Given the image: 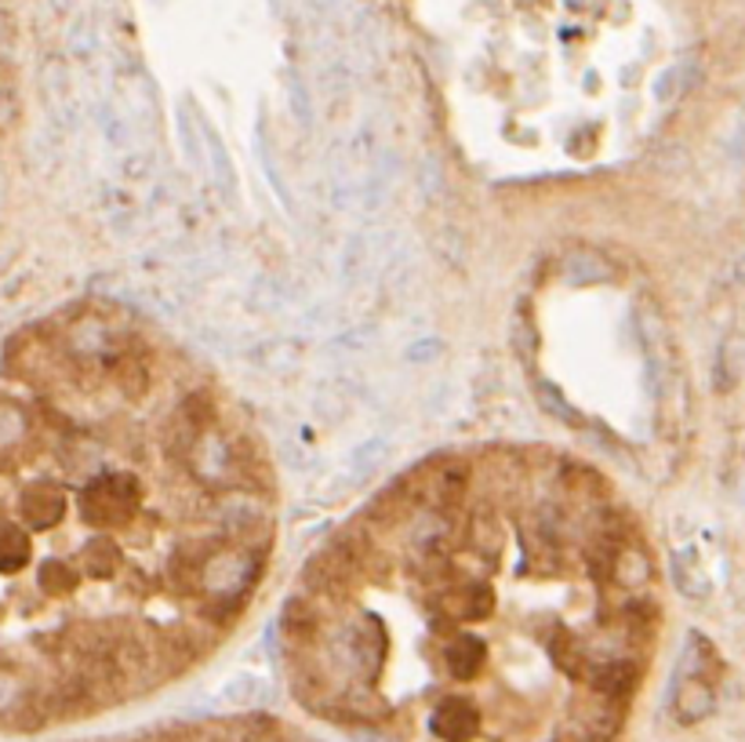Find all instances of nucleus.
Masks as SVG:
<instances>
[{"label":"nucleus","instance_id":"obj_1","mask_svg":"<svg viewBox=\"0 0 745 742\" xmlns=\"http://www.w3.org/2000/svg\"><path fill=\"white\" fill-rule=\"evenodd\" d=\"M207 520L244 550H255V553L270 550L273 517L270 509H266V503H259V495L237 488L223 498H215V503L207 506Z\"/></svg>","mask_w":745,"mask_h":742},{"label":"nucleus","instance_id":"obj_2","mask_svg":"<svg viewBox=\"0 0 745 742\" xmlns=\"http://www.w3.org/2000/svg\"><path fill=\"white\" fill-rule=\"evenodd\" d=\"M138 509V481L132 473H91L80 492V517L84 525L106 531L121 528Z\"/></svg>","mask_w":745,"mask_h":742},{"label":"nucleus","instance_id":"obj_3","mask_svg":"<svg viewBox=\"0 0 745 742\" xmlns=\"http://www.w3.org/2000/svg\"><path fill=\"white\" fill-rule=\"evenodd\" d=\"M331 655L360 681H371L382 670V659H386V630L375 616H360V619H346L335 630L331 641Z\"/></svg>","mask_w":745,"mask_h":742},{"label":"nucleus","instance_id":"obj_4","mask_svg":"<svg viewBox=\"0 0 745 742\" xmlns=\"http://www.w3.org/2000/svg\"><path fill=\"white\" fill-rule=\"evenodd\" d=\"M622 732V702L608 695L592 692L589 699L572 706V721H567V742H614Z\"/></svg>","mask_w":745,"mask_h":742},{"label":"nucleus","instance_id":"obj_5","mask_svg":"<svg viewBox=\"0 0 745 742\" xmlns=\"http://www.w3.org/2000/svg\"><path fill=\"white\" fill-rule=\"evenodd\" d=\"M433 608L440 611L444 619H487L495 608V594L487 583H476V578H470V583H448L437 589L433 597Z\"/></svg>","mask_w":745,"mask_h":742},{"label":"nucleus","instance_id":"obj_6","mask_svg":"<svg viewBox=\"0 0 745 742\" xmlns=\"http://www.w3.org/2000/svg\"><path fill=\"white\" fill-rule=\"evenodd\" d=\"M41 91L48 102L52 124L58 127H74L77 124V95H74V77L63 59H48L41 69Z\"/></svg>","mask_w":745,"mask_h":742},{"label":"nucleus","instance_id":"obj_7","mask_svg":"<svg viewBox=\"0 0 745 742\" xmlns=\"http://www.w3.org/2000/svg\"><path fill=\"white\" fill-rule=\"evenodd\" d=\"M429 728H433V735H440L444 742H470L476 732H481V710H476L470 699L451 695V699L437 702L433 717H429Z\"/></svg>","mask_w":745,"mask_h":742},{"label":"nucleus","instance_id":"obj_8","mask_svg":"<svg viewBox=\"0 0 745 742\" xmlns=\"http://www.w3.org/2000/svg\"><path fill=\"white\" fill-rule=\"evenodd\" d=\"M640 684V666L630 655H614V659H600V663L589 666V688L597 695H608L614 702H625L636 692Z\"/></svg>","mask_w":745,"mask_h":742},{"label":"nucleus","instance_id":"obj_9","mask_svg":"<svg viewBox=\"0 0 745 742\" xmlns=\"http://www.w3.org/2000/svg\"><path fill=\"white\" fill-rule=\"evenodd\" d=\"M716 695H713V681L698 677V674H677L673 684V713H677L680 724H698L702 717L713 713Z\"/></svg>","mask_w":745,"mask_h":742},{"label":"nucleus","instance_id":"obj_10","mask_svg":"<svg viewBox=\"0 0 745 742\" xmlns=\"http://www.w3.org/2000/svg\"><path fill=\"white\" fill-rule=\"evenodd\" d=\"M19 514H22V525L33 528V531H44L63 520V495L58 488H52L48 481H37V484H26L19 495Z\"/></svg>","mask_w":745,"mask_h":742},{"label":"nucleus","instance_id":"obj_11","mask_svg":"<svg viewBox=\"0 0 745 742\" xmlns=\"http://www.w3.org/2000/svg\"><path fill=\"white\" fill-rule=\"evenodd\" d=\"M465 547H470L481 561H498L506 550V528L495 517L492 506H476L470 525H465Z\"/></svg>","mask_w":745,"mask_h":742},{"label":"nucleus","instance_id":"obj_12","mask_svg":"<svg viewBox=\"0 0 745 742\" xmlns=\"http://www.w3.org/2000/svg\"><path fill=\"white\" fill-rule=\"evenodd\" d=\"M382 251H390V240H379V237H368V234H353L342 245L339 255V281L342 284H357L360 277L371 273V266Z\"/></svg>","mask_w":745,"mask_h":742},{"label":"nucleus","instance_id":"obj_13","mask_svg":"<svg viewBox=\"0 0 745 742\" xmlns=\"http://www.w3.org/2000/svg\"><path fill=\"white\" fill-rule=\"evenodd\" d=\"M248 361L259 371H270V375H284V371H295L302 364V342L291 335H273V339L251 346Z\"/></svg>","mask_w":745,"mask_h":742},{"label":"nucleus","instance_id":"obj_14","mask_svg":"<svg viewBox=\"0 0 745 742\" xmlns=\"http://www.w3.org/2000/svg\"><path fill=\"white\" fill-rule=\"evenodd\" d=\"M561 277L575 288H592V284H608L614 281V266L603 259L600 251L592 248H575L564 255L561 262Z\"/></svg>","mask_w":745,"mask_h":742},{"label":"nucleus","instance_id":"obj_15","mask_svg":"<svg viewBox=\"0 0 745 742\" xmlns=\"http://www.w3.org/2000/svg\"><path fill=\"white\" fill-rule=\"evenodd\" d=\"M281 630L291 644H309L320 630V608L313 597H287L281 608Z\"/></svg>","mask_w":745,"mask_h":742},{"label":"nucleus","instance_id":"obj_16","mask_svg":"<svg viewBox=\"0 0 745 742\" xmlns=\"http://www.w3.org/2000/svg\"><path fill=\"white\" fill-rule=\"evenodd\" d=\"M556 488L564 492V498H572L578 506H589V509L603 506V481H600V473H592L589 466H561V473H556Z\"/></svg>","mask_w":745,"mask_h":742},{"label":"nucleus","instance_id":"obj_17","mask_svg":"<svg viewBox=\"0 0 745 742\" xmlns=\"http://www.w3.org/2000/svg\"><path fill=\"white\" fill-rule=\"evenodd\" d=\"M30 681L15 666H0V721H22L26 710H33Z\"/></svg>","mask_w":745,"mask_h":742},{"label":"nucleus","instance_id":"obj_18","mask_svg":"<svg viewBox=\"0 0 745 742\" xmlns=\"http://www.w3.org/2000/svg\"><path fill=\"white\" fill-rule=\"evenodd\" d=\"M444 663H448V670H451V677H462V681H470V677H476L484 670V663H487V648H484V641L481 637H455V641H451L448 648H444Z\"/></svg>","mask_w":745,"mask_h":742},{"label":"nucleus","instance_id":"obj_19","mask_svg":"<svg viewBox=\"0 0 745 742\" xmlns=\"http://www.w3.org/2000/svg\"><path fill=\"white\" fill-rule=\"evenodd\" d=\"M611 583L625 589V594H636V589H644L651 583V561L644 550H633L630 542L614 553V564H611Z\"/></svg>","mask_w":745,"mask_h":742},{"label":"nucleus","instance_id":"obj_20","mask_svg":"<svg viewBox=\"0 0 745 742\" xmlns=\"http://www.w3.org/2000/svg\"><path fill=\"white\" fill-rule=\"evenodd\" d=\"M201 437H204L201 426H196L193 419H185V415L174 408L168 430H165V456L171 462H179V466H190V459H193L196 445H201Z\"/></svg>","mask_w":745,"mask_h":742},{"label":"nucleus","instance_id":"obj_21","mask_svg":"<svg viewBox=\"0 0 745 742\" xmlns=\"http://www.w3.org/2000/svg\"><path fill=\"white\" fill-rule=\"evenodd\" d=\"M201 124V110H193L190 102H182L179 110H174V127H179V143H182V154L190 160L193 168L207 171V146H204V127Z\"/></svg>","mask_w":745,"mask_h":742},{"label":"nucleus","instance_id":"obj_22","mask_svg":"<svg viewBox=\"0 0 745 742\" xmlns=\"http://www.w3.org/2000/svg\"><path fill=\"white\" fill-rule=\"evenodd\" d=\"M669 572H673V583H677L680 594L688 597H706L709 594V575L702 561H698L695 550H677L669 561Z\"/></svg>","mask_w":745,"mask_h":742},{"label":"nucleus","instance_id":"obj_23","mask_svg":"<svg viewBox=\"0 0 745 742\" xmlns=\"http://www.w3.org/2000/svg\"><path fill=\"white\" fill-rule=\"evenodd\" d=\"M218 699L226 706H237V710H244V706H262V702H270V684L255 674H237L223 684Z\"/></svg>","mask_w":745,"mask_h":742},{"label":"nucleus","instance_id":"obj_24","mask_svg":"<svg viewBox=\"0 0 745 742\" xmlns=\"http://www.w3.org/2000/svg\"><path fill=\"white\" fill-rule=\"evenodd\" d=\"M255 149H259V165H262V171H266V179H270L273 193L281 196L284 212H287V215H295V196H291L284 176L276 171V160H273V149H270V132H266V121H262V117H259V124H255Z\"/></svg>","mask_w":745,"mask_h":742},{"label":"nucleus","instance_id":"obj_25","mask_svg":"<svg viewBox=\"0 0 745 742\" xmlns=\"http://www.w3.org/2000/svg\"><path fill=\"white\" fill-rule=\"evenodd\" d=\"M66 52L69 59L80 63V66H95L99 59V33H95V19L91 15H80L74 26H69V37H66Z\"/></svg>","mask_w":745,"mask_h":742},{"label":"nucleus","instance_id":"obj_26","mask_svg":"<svg viewBox=\"0 0 745 742\" xmlns=\"http://www.w3.org/2000/svg\"><path fill=\"white\" fill-rule=\"evenodd\" d=\"M95 121H99V132H102V138H106V143L113 146V149H127L132 146V121L124 117L121 113V106H116L113 99H102L99 106H95Z\"/></svg>","mask_w":745,"mask_h":742},{"label":"nucleus","instance_id":"obj_27","mask_svg":"<svg viewBox=\"0 0 745 742\" xmlns=\"http://www.w3.org/2000/svg\"><path fill=\"white\" fill-rule=\"evenodd\" d=\"M30 434V419L19 404L0 397V459H8Z\"/></svg>","mask_w":745,"mask_h":742},{"label":"nucleus","instance_id":"obj_28","mask_svg":"<svg viewBox=\"0 0 745 742\" xmlns=\"http://www.w3.org/2000/svg\"><path fill=\"white\" fill-rule=\"evenodd\" d=\"M30 561V539L15 525H0V575H15Z\"/></svg>","mask_w":745,"mask_h":742},{"label":"nucleus","instance_id":"obj_29","mask_svg":"<svg viewBox=\"0 0 745 742\" xmlns=\"http://www.w3.org/2000/svg\"><path fill=\"white\" fill-rule=\"evenodd\" d=\"M545 648H550V659L561 670H567V674H582V659H586V652L575 644V637L567 626H553V630L545 633Z\"/></svg>","mask_w":745,"mask_h":742},{"label":"nucleus","instance_id":"obj_30","mask_svg":"<svg viewBox=\"0 0 745 742\" xmlns=\"http://www.w3.org/2000/svg\"><path fill=\"white\" fill-rule=\"evenodd\" d=\"M80 567L91 575V578H110L113 575V567H116V550H113V542L110 536H91L84 542V550H80Z\"/></svg>","mask_w":745,"mask_h":742},{"label":"nucleus","instance_id":"obj_31","mask_svg":"<svg viewBox=\"0 0 745 742\" xmlns=\"http://www.w3.org/2000/svg\"><path fill=\"white\" fill-rule=\"evenodd\" d=\"M390 459V440L386 437H371L364 445H357L349 451V473H353V484L364 481L368 473H375L382 462Z\"/></svg>","mask_w":745,"mask_h":742},{"label":"nucleus","instance_id":"obj_32","mask_svg":"<svg viewBox=\"0 0 745 742\" xmlns=\"http://www.w3.org/2000/svg\"><path fill=\"white\" fill-rule=\"evenodd\" d=\"M58 459H63V466L69 473H95L102 462V451L95 440L74 437V440H66V445H58Z\"/></svg>","mask_w":745,"mask_h":742},{"label":"nucleus","instance_id":"obj_33","mask_svg":"<svg viewBox=\"0 0 745 742\" xmlns=\"http://www.w3.org/2000/svg\"><path fill=\"white\" fill-rule=\"evenodd\" d=\"M284 95H287L291 113H295V121L302 127H309L313 124V91H309L306 80H302V74L295 66L284 69Z\"/></svg>","mask_w":745,"mask_h":742},{"label":"nucleus","instance_id":"obj_34","mask_svg":"<svg viewBox=\"0 0 745 742\" xmlns=\"http://www.w3.org/2000/svg\"><path fill=\"white\" fill-rule=\"evenodd\" d=\"M695 74H698V66L691 59H684L677 66H666L658 74V80H655V99L658 102H673L677 95H684V91H688V85L695 80Z\"/></svg>","mask_w":745,"mask_h":742},{"label":"nucleus","instance_id":"obj_35","mask_svg":"<svg viewBox=\"0 0 745 742\" xmlns=\"http://www.w3.org/2000/svg\"><path fill=\"white\" fill-rule=\"evenodd\" d=\"M201 127H204V143H207V168H215L218 186H223L226 193H233V186H237V176H233V165H229V157H226V149H223V138H218V132L204 117H201Z\"/></svg>","mask_w":745,"mask_h":742},{"label":"nucleus","instance_id":"obj_36","mask_svg":"<svg viewBox=\"0 0 745 742\" xmlns=\"http://www.w3.org/2000/svg\"><path fill=\"white\" fill-rule=\"evenodd\" d=\"M37 583H41V589H48V594H66V589H77L80 572L66 561H44Z\"/></svg>","mask_w":745,"mask_h":742},{"label":"nucleus","instance_id":"obj_37","mask_svg":"<svg viewBox=\"0 0 745 742\" xmlns=\"http://www.w3.org/2000/svg\"><path fill=\"white\" fill-rule=\"evenodd\" d=\"M534 393H539V404L553 415V419H561L564 426H582V415L564 401V393L556 390L553 382H542V386H534Z\"/></svg>","mask_w":745,"mask_h":742},{"label":"nucleus","instance_id":"obj_38","mask_svg":"<svg viewBox=\"0 0 745 742\" xmlns=\"http://www.w3.org/2000/svg\"><path fill=\"white\" fill-rule=\"evenodd\" d=\"M154 168H157V160L149 149H135V146L121 149V171L132 182H146L149 176H154Z\"/></svg>","mask_w":745,"mask_h":742},{"label":"nucleus","instance_id":"obj_39","mask_svg":"<svg viewBox=\"0 0 745 742\" xmlns=\"http://www.w3.org/2000/svg\"><path fill=\"white\" fill-rule=\"evenodd\" d=\"M281 456H284V462H287V470H291V473H306L309 466H317V459H313L309 451L298 445V440H284V445H281Z\"/></svg>","mask_w":745,"mask_h":742},{"label":"nucleus","instance_id":"obj_40","mask_svg":"<svg viewBox=\"0 0 745 742\" xmlns=\"http://www.w3.org/2000/svg\"><path fill=\"white\" fill-rule=\"evenodd\" d=\"M19 117H22L19 99L11 95V91H0V132H11V127L19 124Z\"/></svg>","mask_w":745,"mask_h":742},{"label":"nucleus","instance_id":"obj_41","mask_svg":"<svg viewBox=\"0 0 745 742\" xmlns=\"http://www.w3.org/2000/svg\"><path fill=\"white\" fill-rule=\"evenodd\" d=\"M440 350H444V342H440V339H422V342L407 346V361H415V364L437 361V353H440Z\"/></svg>","mask_w":745,"mask_h":742},{"label":"nucleus","instance_id":"obj_42","mask_svg":"<svg viewBox=\"0 0 745 742\" xmlns=\"http://www.w3.org/2000/svg\"><path fill=\"white\" fill-rule=\"evenodd\" d=\"M731 149H735V157L745 160V121L735 127V138H731Z\"/></svg>","mask_w":745,"mask_h":742},{"label":"nucleus","instance_id":"obj_43","mask_svg":"<svg viewBox=\"0 0 745 742\" xmlns=\"http://www.w3.org/2000/svg\"><path fill=\"white\" fill-rule=\"evenodd\" d=\"M48 8L55 11V15H69V11L77 8V0H48Z\"/></svg>","mask_w":745,"mask_h":742},{"label":"nucleus","instance_id":"obj_44","mask_svg":"<svg viewBox=\"0 0 745 742\" xmlns=\"http://www.w3.org/2000/svg\"><path fill=\"white\" fill-rule=\"evenodd\" d=\"M262 742H273V739H262Z\"/></svg>","mask_w":745,"mask_h":742}]
</instances>
